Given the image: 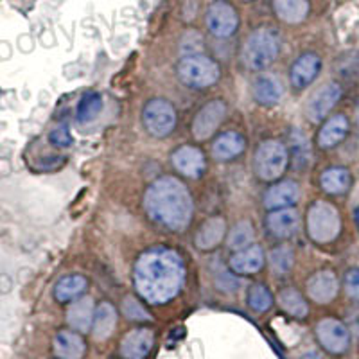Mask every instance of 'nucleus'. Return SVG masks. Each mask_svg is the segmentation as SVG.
<instances>
[{
    "instance_id": "obj_1",
    "label": "nucleus",
    "mask_w": 359,
    "mask_h": 359,
    "mask_svg": "<svg viewBox=\"0 0 359 359\" xmlns=\"http://www.w3.org/2000/svg\"><path fill=\"white\" fill-rule=\"evenodd\" d=\"M185 266L175 250L151 248L135 266V287L149 304H165L184 286Z\"/></svg>"
},
{
    "instance_id": "obj_2",
    "label": "nucleus",
    "mask_w": 359,
    "mask_h": 359,
    "mask_svg": "<svg viewBox=\"0 0 359 359\" xmlns=\"http://www.w3.org/2000/svg\"><path fill=\"white\" fill-rule=\"evenodd\" d=\"M147 214L163 229L180 232L191 223L194 203L187 187L172 176H163L149 185L144 198Z\"/></svg>"
},
{
    "instance_id": "obj_3",
    "label": "nucleus",
    "mask_w": 359,
    "mask_h": 359,
    "mask_svg": "<svg viewBox=\"0 0 359 359\" xmlns=\"http://www.w3.org/2000/svg\"><path fill=\"white\" fill-rule=\"evenodd\" d=\"M280 53V36L275 29L261 27L253 31L243 47V62L248 69L262 70L277 60Z\"/></svg>"
},
{
    "instance_id": "obj_4",
    "label": "nucleus",
    "mask_w": 359,
    "mask_h": 359,
    "mask_svg": "<svg viewBox=\"0 0 359 359\" xmlns=\"http://www.w3.org/2000/svg\"><path fill=\"white\" fill-rule=\"evenodd\" d=\"M307 230L313 241L322 245L334 241L341 230V219L336 207L327 201L314 203L307 214Z\"/></svg>"
},
{
    "instance_id": "obj_5",
    "label": "nucleus",
    "mask_w": 359,
    "mask_h": 359,
    "mask_svg": "<svg viewBox=\"0 0 359 359\" xmlns=\"http://www.w3.org/2000/svg\"><path fill=\"white\" fill-rule=\"evenodd\" d=\"M178 78L191 88H207L219 79V67L214 60L201 54L185 56L178 63Z\"/></svg>"
},
{
    "instance_id": "obj_6",
    "label": "nucleus",
    "mask_w": 359,
    "mask_h": 359,
    "mask_svg": "<svg viewBox=\"0 0 359 359\" xmlns=\"http://www.w3.org/2000/svg\"><path fill=\"white\" fill-rule=\"evenodd\" d=\"M287 155L286 146L278 140H266L257 147L255 153V172L259 178L271 182L282 176V172L287 168Z\"/></svg>"
},
{
    "instance_id": "obj_7",
    "label": "nucleus",
    "mask_w": 359,
    "mask_h": 359,
    "mask_svg": "<svg viewBox=\"0 0 359 359\" xmlns=\"http://www.w3.org/2000/svg\"><path fill=\"white\" fill-rule=\"evenodd\" d=\"M142 123L153 137H168L176 126L175 108L165 99H153L144 107Z\"/></svg>"
},
{
    "instance_id": "obj_8",
    "label": "nucleus",
    "mask_w": 359,
    "mask_h": 359,
    "mask_svg": "<svg viewBox=\"0 0 359 359\" xmlns=\"http://www.w3.org/2000/svg\"><path fill=\"white\" fill-rule=\"evenodd\" d=\"M316 338L320 345L331 354H343L351 347V332L339 320L325 318L316 327Z\"/></svg>"
},
{
    "instance_id": "obj_9",
    "label": "nucleus",
    "mask_w": 359,
    "mask_h": 359,
    "mask_svg": "<svg viewBox=\"0 0 359 359\" xmlns=\"http://www.w3.org/2000/svg\"><path fill=\"white\" fill-rule=\"evenodd\" d=\"M207 27L217 38L232 36L239 27V17L236 9L224 0H216L207 11Z\"/></svg>"
},
{
    "instance_id": "obj_10",
    "label": "nucleus",
    "mask_w": 359,
    "mask_h": 359,
    "mask_svg": "<svg viewBox=\"0 0 359 359\" xmlns=\"http://www.w3.org/2000/svg\"><path fill=\"white\" fill-rule=\"evenodd\" d=\"M341 97V86L338 83H327V85L320 86L313 95H311L309 102L306 107L307 117L313 123H320L332 108L336 107V102Z\"/></svg>"
},
{
    "instance_id": "obj_11",
    "label": "nucleus",
    "mask_w": 359,
    "mask_h": 359,
    "mask_svg": "<svg viewBox=\"0 0 359 359\" xmlns=\"http://www.w3.org/2000/svg\"><path fill=\"white\" fill-rule=\"evenodd\" d=\"M224 115H226V107H224L223 101L207 102L200 110V114L196 115V118H194V124H192L194 139L205 140L208 137H212L214 131L223 123Z\"/></svg>"
},
{
    "instance_id": "obj_12",
    "label": "nucleus",
    "mask_w": 359,
    "mask_h": 359,
    "mask_svg": "<svg viewBox=\"0 0 359 359\" xmlns=\"http://www.w3.org/2000/svg\"><path fill=\"white\" fill-rule=\"evenodd\" d=\"M153 343H155V334L147 327H139L124 336L121 343V355L123 359H146L147 354L151 352Z\"/></svg>"
},
{
    "instance_id": "obj_13",
    "label": "nucleus",
    "mask_w": 359,
    "mask_h": 359,
    "mask_svg": "<svg viewBox=\"0 0 359 359\" xmlns=\"http://www.w3.org/2000/svg\"><path fill=\"white\" fill-rule=\"evenodd\" d=\"M252 94L253 99L262 107H275L284 97V86H282L280 79L271 74H261L253 79Z\"/></svg>"
},
{
    "instance_id": "obj_14",
    "label": "nucleus",
    "mask_w": 359,
    "mask_h": 359,
    "mask_svg": "<svg viewBox=\"0 0 359 359\" xmlns=\"http://www.w3.org/2000/svg\"><path fill=\"white\" fill-rule=\"evenodd\" d=\"M307 294L316 304H329L338 294V278L329 269L314 273L307 282Z\"/></svg>"
},
{
    "instance_id": "obj_15",
    "label": "nucleus",
    "mask_w": 359,
    "mask_h": 359,
    "mask_svg": "<svg viewBox=\"0 0 359 359\" xmlns=\"http://www.w3.org/2000/svg\"><path fill=\"white\" fill-rule=\"evenodd\" d=\"M172 163L187 178H198L205 171L203 153L192 146H182L180 149H176L172 155Z\"/></svg>"
},
{
    "instance_id": "obj_16",
    "label": "nucleus",
    "mask_w": 359,
    "mask_h": 359,
    "mask_svg": "<svg viewBox=\"0 0 359 359\" xmlns=\"http://www.w3.org/2000/svg\"><path fill=\"white\" fill-rule=\"evenodd\" d=\"M320 69H322V60L316 54L307 53L302 54L294 62L293 69H291V83L294 88L302 90L313 83V79L318 76Z\"/></svg>"
},
{
    "instance_id": "obj_17",
    "label": "nucleus",
    "mask_w": 359,
    "mask_h": 359,
    "mask_svg": "<svg viewBox=\"0 0 359 359\" xmlns=\"http://www.w3.org/2000/svg\"><path fill=\"white\" fill-rule=\"evenodd\" d=\"M264 264V252L261 246L253 245L248 248H243L230 259V268L239 275H253Z\"/></svg>"
},
{
    "instance_id": "obj_18",
    "label": "nucleus",
    "mask_w": 359,
    "mask_h": 359,
    "mask_svg": "<svg viewBox=\"0 0 359 359\" xmlns=\"http://www.w3.org/2000/svg\"><path fill=\"white\" fill-rule=\"evenodd\" d=\"M300 217L291 207L277 208L268 216V229L277 237H290L298 230Z\"/></svg>"
},
{
    "instance_id": "obj_19",
    "label": "nucleus",
    "mask_w": 359,
    "mask_h": 359,
    "mask_svg": "<svg viewBox=\"0 0 359 359\" xmlns=\"http://www.w3.org/2000/svg\"><path fill=\"white\" fill-rule=\"evenodd\" d=\"M300 198V189L294 182H282V184L273 185L266 192L264 205L269 210H275V208H284L294 205Z\"/></svg>"
},
{
    "instance_id": "obj_20",
    "label": "nucleus",
    "mask_w": 359,
    "mask_h": 359,
    "mask_svg": "<svg viewBox=\"0 0 359 359\" xmlns=\"http://www.w3.org/2000/svg\"><path fill=\"white\" fill-rule=\"evenodd\" d=\"M85 351V341L76 332L62 331L54 338V352L60 359H83Z\"/></svg>"
},
{
    "instance_id": "obj_21",
    "label": "nucleus",
    "mask_w": 359,
    "mask_h": 359,
    "mask_svg": "<svg viewBox=\"0 0 359 359\" xmlns=\"http://www.w3.org/2000/svg\"><path fill=\"white\" fill-rule=\"evenodd\" d=\"M348 133V121L345 115H334L329 118L318 133V144L323 149L338 146Z\"/></svg>"
},
{
    "instance_id": "obj_22",
    "label": "nucleus",
    "mask_w": 359,
    "mask_h": 359,
    "mask_svg": "<svg viewBox=\"0 0 359 359\" xmlns=\"http://www.w3.org/2000/svg\"><path fill=\"white\" fill-rule=\"evenodd\" d=\"M277 17L286 24H300L309 15V0H273Z\"/></svg>"
},
{
    "instance_id": "obj_23",
    "label": "nucleus",
    "mask_w": 359,
    "mask_h": 359,
    "mask_svg": "<svg viewBox=\"0 0 359 359\" xmlns=\"http://www.w3.org/2000/svg\"><path fill=\"white\" fill-rule=\"evenodd\" d=\"M94 302L90 297L79 298L78 302L72 304V307L69 309L67 314V320H69L70 325L76 329V331L86 332L90 331V325L94 323Z\"/></svg>"
},
{
    "instance_id": "obj_24",
    "label": "nucleus",
    "mask_w": 359,
    "mask_h": 359,
    "mask_svg": "<svg viewBox=\"0 0 359 359\" xmlns=\"http://www.w3.org/2000/svg\"><path fill=\"white\" fill-rule=\"evenodd\" d=\"M243 151H245V139L236 131H226L219 135V139L212 146V153L217 160H232Z\"/></svg>"
},
{
    "instance_id": "obj_25",
    "label": "nucleus",
    "mask_w": 359,
    "mask_h": 359,
    "mask_svg": "<svg viewBox=\"0 0 359 359\" xmlns=\"http://www.w3.org/2000/svg\"><path fill=\"white\" fill-rule=\"evenodd\" d=\"M115 323H117V311L110 302H102L95 309L94 323H92V332H94L95 339L110 338L115 329Z\"/></svg>"
},
{
    "instance_id": "obj_26",
    "label": "nucleus",
    "mask_w": 359,
    "mask_h": 359,
    "mask_svg": "<svg viewBox=\"0 0 359 359\" xmlns=\"http://www.w3.org/2000/svg\"><path fill=\"white\" fill-rule=\"evenodd\" d=\"M224 219L223 217H212L203 223L196 233V246L200 250H212L223 241L224 237Z\"/></svg>"
},
{
    "instance_id": "obj_27",
    "label": "nucleus",
    "mask_w": 359,
    "mask_h": 359,
    "mask_svg": "<svg viewBox=\"0 0 359 359\" xmlns=\"http://www.w3.org/2000/svg\"><path fill=\"white\" fill-rule=\"evenodd\" d=\"M320 184L329 194H343L351 187V172L343 168L327 169L320 178Z\"/></svg>"
},
{
    "instance_id": "obj_28",
    "label": "nucleus",
    "mask_w": 359,
    "mask_h": 359,
    "mask_svg": "<svg viewBox=\"0 0 359 359\" xmlns=\"http://www.w3.org/2000/svg\"><path fill=\"white\" fill-rule=\"evenodd\" d=\"M86 290V278L81 275H69L63 277L54 287V297L57 302H69Z\"/></svg>"
},
{
    "instance_id": "obj_29",
    "label": "nucleus",
    "mask_w": 359,
    "mask_h": 359,
    "mask_svg": "<svg viewBox=\"0 0 359 359\" xmlns=\"http://www.w3.org/2000/svg\"><path fill=\"white\" fill-rule=\"evenodd\" d=\"M291 142V156H293L294 168L304 169L307 168V163L311 160V146L307 140V135L300 130L291 131L290 137Z\"/></svg>"
},
{
    "instance_id": "obj_30",
    "label": "nucleus",
    "mask_w": 359,
    "mask_h": 359,
    "mask_svg": "<svg viewBox=\"0 0 359 359\" xmlns=\"http://www.w3.org/2000/svg\"><path fill=\"white\" fill-rule=\"evenodd\" d=\"M278 304L287 314L294 316V318H306L307 316V304L304 300V297L298 293L293 287H287V290L280 291L278 294Z\"/></svg>"
},
{
    "instance_id": "obj_31",
    "label": "nucleus",
    "mask_w": 359,
    "mask_h": 359,
    "mask_svg": "<svg viewBox=\"0 0 359 359\" xmlns=\"http://www.w3.org/2000/svg\"><path fill=\"white\" fill-rule=\"evenodd\" d=\"M102 110V97L99 94H86L83 95L78 104V121L79 123H90L94 121Z\"/></svg>"
},
{
    "instance_id": "obj_32",
    "label": "nucleus",
    "mask_w": 359,
    "mask_h": 359,
    "mask_svg": "<svg viewBox=\"0 0 359 359\" xmlns=\"http://www.w3.org/2000/svg\"><path fill=\"white\" fill-rule=\"evenodd\" d=\"M253 237H255V232H253L252 224H250L248 221H241V223L237 224L236 229L230 232L229 248L232 250L248 248V246L252 245Z\"/></svg>"
},
{
    "instance_id": "obj_33",
    "label": "nucleus",
    "mask_w": 359,
    "mask_h": 359,
    "mask_svg": "<svg viewBox=\"0 0 359 359\" xmlns=\"http://www.w3.org/2000/svg\"><path fill=\"white\" fill-rule=\"evenodd\" d=\"M248 304L253 311L257 313H266L273 304V297L268 291V287L262 284H253L248 291Z\"/></svg>"
},
{
    "instance_id": "obj_34",
    "label": "nucleus",
    "mask_w": 359,
    "mask_h": 359,
    "mask_svg": "<svg viewBox=\"0 0 359 359\" xmlns=\"http://www.w3.org/2000/svg\"><path fill=\"white\" fill-rule=\"evenodd\" d=\"M269 262H271L275 273L286 275L293 266V250L286 245L278 246L269 253Z\"/></svg>"
},
{
    "instance_id": "obj_35",
    "label": "nucleus",
    "mask_w": 359,
    "mask_h": 359,
    "mask_svg": "<svg viewBox=\"0 0 359 359\" xmlns=\"http://www.w3.org/2000/svg\"><path fill=\"white\" fill-rule=\"evenodd\" d=\"M123 313L126 314L128 320H133V322H144V320H149V314L146 313L142 306H140L133 297H128L123 302Z\"/></svg>"
},
{
    "instance_id": "obj_36",
    "label": "nucleus",
    "mask_w": 359,
    "mask_h": 359,
    "mask_svg": "<svg viewBox=\"0 0 359 359\" xmlns=\"http://www.w3.org/2000/svg\"><path fill=\"white\" fill-rule=\"evenodd\" d=\"M345 290H347L348 297L355 302H359V269H351L345 275Z\"/></svg>"
},
{
    "instance_id": "obj_37",
    "label": "nucleus",
    "mask_w": 359,
    "mask_h": 359,
    "mask_svg": "<svg viewBox=\"0 0 359 359\" xmlns=\"http://www.w3.org/2000/svg\"><path fill=\"white\" fill-rule=\"evenodd\" d=\"M49 139H50V142L57 147H67L72 144V135L69 133V130H67L65 126H60V128H56V130L50 131Z\"/></svg>"
},
{
    "instance_id": "obj_38",
    "label": "nucleus",
    "mask_w": 359,
    "mask_h": 359,
    "mask_svg": "<svg viewBox=\"0 0 359 359\" xmlns=\"http://www.w3.org/2000/svg\"><path fill=\"white\" fill-rule=\"evenodd\" d=\"M217 286L223 287V290H229V291H236L239 287V280L232 277H224L221 280H217Z\"/></svg>"
},
{
    "instance_id": "obj_39",
    "label": "nucleus",
    "mask_w": 359,
    "mask_h": 359,
    "mask_svg": "<svg viewBox=\"0 0 359 359\" xmlns=\"http://www.w3.org/2000/svg\"><path fill=\"white\" fill-rule=\"evenodd\" d=\"M352 329H354L355 334L359 336V314H358V316H355L354 320H352Z\"/></svg>"
},
{
    "instance_id": "obj_40",
    "label": "nucleus",
    "mask_w": 359,
    "mask_h": 359,
    "mask_svg": "<svg viewBox=\"0 0 359 359\" xmlns=\"http://www.w3.org/2000/svg\"><path fill=\"white\" fill-rule=\"evenodd\" d=\"M300 359H322V358H320L316 352H307V354H304Z\"/></svg>"
},
{
    "instance_id": "obj_41",
    "label": "nucleus",
    "mask_w": 359,
    "mask_h": 359,
    "mask_svg": "<svg viewBox=\"0 0 359 359\" xmlns=\"http://www.w3.org/2000/svg\"><path fill=\"white\" fill-rule=\"evenodd\" d=\"M354 219H355V224H358V229H359V207L354 208Z\"/></svg>"
},
{
    "instance_id": "obj_42",
    "label": "nucleus",
    "mask_w": 359,
    "mask_h": 359,
    "mask_svg": "<svg viewBox=\"0 0 359 359\" xmlns=\"http://www.w3.org/2000/svg\"><path fill=\"white\" fill-rule=\"evenodd\" d=\"M358 123H359V108H358Z\"/></svg>"
},
{
    "instance_id": "obj_43",
    "label": "nucleus",
    "mask_w": 359,
    "mask_h": 359,
    "mask_svg": "<svg viewBox=\"0 0 359 359\" xmlns=\"http://www.w3.org/2000/svg\"><path fill=\"white\" fill-rule=\"evenodd\" d=\"M243 2H252V0H243Z\"/></svg>"
}]
</instances>
